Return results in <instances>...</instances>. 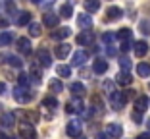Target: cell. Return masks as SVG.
Segmentation results:
<instances>
[{"label":"cell","mask_w":150,"mask_h":139,"mask_svg":"<svg viewBox=\"0 0 150 139\" xmlns=\"http://www.w3.org/2000/svg\"><path fill=\"white\" fill-rule=\"evenodd\" d=\"M121 16H123V10L117 8V6H110L106 10V21H117Z\"/></svg>","instance_id":"5b68a950"},{"label":"cell","mask_w":150,"mask_h":139,"mask_svg":"<svg viewBox=\"0 0 150 139\" xmlns=\"http://www.w3.org/2000/svg\"><path fill=\"white\" fill-rule=\"evenodd\" d=\"M13 99L18 101L19 104H25V103H29V101H33V93L27 89V87L18 85L16 89H13Z\"/></svg>","instance_id":"6da1fadb"},{"label":"cell","mask_w":150,"mask_h":139,"mask_svg":"<svg viewBox=\"0 0 150 139\" xmlns=\"http://www.w3.org/2000/svg\"><path fill=\"white\" fill-rule=\"evenodd\" d=\"M102 41H104L106 45H110V43L115 41V35H114V33H104V35H102Z\"/></svg>","instance_id":"8d00e7d4"},{"label":"cell","mask_w":150,"mask_h":139,"mask_svg":"<svg viewBox=\"0 0 150 139\" xmlns=\"http://www.w3.org/2000/svg\"><path fill=\"white\" fill-rule=\"evenodd\" d=\"M42 106H48V108H56V106H58V101H56V97H46V99L42 101Z\"/></svg>","instance_id":"1f68e13d"},{"label":"cell","mask_w":150,"mask_h":139,"mask_svg":"<svg viewBox=\"0 0 150 139\" xmlns=\"http://www.w3.org/2000/svg\"><path fill=\"white\" fill-rule=\"evenodd\" d=\"M115 37H117L119 41H131V29H127V27H121Z\"/></svg>","instance_id":"4316f807"},{"label":"cell","mask_w":150,"mask_h":139,"mask_svg":"<svg viewBox=\"0 0 150 139\" xmlns=\"http://www.w3.org/2000/svg\"><path fill=\"white\" fill-rule=\"evenodd\" d=\"M66 131H67V135H69V137H79V135H81V122L71 120L69 124H67Z\"/></svg>","instance_id":"8992f818"},{"label":"cell","mask_w":150,"mask_h":139,"mask_svg":"<svg viewBox=\"0 0 150 139\" xmlns=\"http://www.w3.org/2000/svg\"><path fill=\"white\" fill-rule=\"evenodd\" d=\"M0 124H2L4 128H12L13 124H16V118H13V114H12V112L2 114V118H0Z\"/></svg>","instance_id":"44dd1931"},{"label":"cell","mask_w":150,"mask_h":139,"mask_svg":"<svg viewBox=\"0 0 150 139\" xmlns=\"http://www.w3.org/2000/svg\"><path fill=\"white\" fill-rule=\"evenodd\" d=\"M37 62L42 68H48L52 64V56H50V52L46 48H40V50H37Z\"/></svg>","instance_id":"277c9868"},{"label":"cell","mask_w":150,"mask_h":139,"mask_svg":"<svg viewBox=\"0 0 150 139\" xmlns=\"http://www.w3.org/2000/svg\"><path fill=\"white\" fill-rule=\"evenodd\" d=\"M96 139H110V137H108V133H98Z\"/></svg>","instance_id":"ee69618b"},{"label":"cell","mask_w":150,"mask_h":139,"mask_svg":"<svg viewBox=\"0 0 150 139\" xmlns=\"http://www.w3.org/2000/svg\"><path fill=\"white\" fill-rule=\"evenodd\" d=\"M0 60H8V64H10V66H13V68H21V64H23L18 56H12V54H2Z\"/></svg>","instance_id":"ffe728a7"},{"label":"cell","mask_w":150,"mask_h":139,"mask_svg":"<svg viewBox=\"0 0 150 139\" xmlns=\"http://www.w3.org/2000/svg\"><path fill=\"white\" fill-rule=\"evenodd\" d=\"M4 4H6V10H8L10 14H13V12H16V6H13V2H12V0H6Z\"/></svg>","instance_id":"74e56055"},{"label":"cell","mask_w":150,"mask_h":139,"mask_svg":"<svg viewBox=\"0 0 150 139\" xmlns=\"http://www.w3.org/2000/svg\"><path fill=\"white\" fill-rule=\"evenodd\" d=\"M148 87H150V85H148Z\"/></svg>","instance_id":"f907efd6"},{"label":"cell","mask_w":150,"mask_h":139,"mask_svg":"<svg viewBox=\"0 0 150 139\" xmlns=\"http://www.w3.org/2000/svg\"><path fill=\"white\" fill-rule=\"evenodd\" d=\"M2 2H6V0H2Z\"/></svg>","instance_id":"681fc988"},{"label":"cell","mask_w":150,"mask_h":139,"mask_svg":"<svg viewBox=\"0 0 150 139\" xmlns=\"http://www.w3.org/2000/svg\"><path fill=\"white\" fill-rule=\"evenodd\" d=\"M12 41H13V35L10 31H2L0 33V46H8Z\"/></svg>","instance_id":"484cf974"},{"label":"cell","mask_w":150,"mask_h":139,"mask_svg":"<svg viewBox=\"0 0 150 139\" xmlns=\"http://www.w3.org/2000/svg\"><path fill=\"white\" fill-rule=\"evenodd\" d=\"M83 6H85L87 12H96V10L100 8V0H85Z\"/></svg>","instance_id":"cb8c5ba5"},{"label":"cell","mask_w":150,"mask_h":139,"mask_svg":"<svg viewBox=\"0 0 150 139\" xmlns=\"http://www.w3.org/2000/svg\"><path fill=\"white\" fill-rule=\"evenodd\" d=\"M133 50H135V56L142 58V56L148 52V45H146V41H137V43H135V46H133Z\"/></svg>","instance_id":"4fadbf2b"},{"label":"cell","mask_w":150,"mask_h":139,"mask_svg":"<svg viewBox=\"0 0 150 139\" xmlns=\"http://www.w3.org/2000/svg\"><path fill=\"white\" fill-rule=\"evenodd\" d=\"M85 62H87V52H85V50H77V52L73 54V58H71V64H73V66H83Z\"/></svg>","instance_id":"9a60e30c"},{"label":"cell","mask_w":150,"mask_h":139,"mask_svg":"<svg viewBox=\"0 0 150 139\" xmlns=\"http://www.w3.org/2000/svg\"><path fill=\"white\" fill-rule=\"evenodd\" d=\"M131 79H133V77H131V72H123V70L115 76V83H119V85H129V83H131Z\"/></svg>","instance_id":"2e32d148"},{"label":"cell","mask_w":150,"mask_h":139,"mask_svg":"<svg viewBox=\"0 0 150 139\" xmlns=\"http://www.w3.org/2000/svg\"><path fill=\"white\" fill-rule=\"evenodd\" d=\"M42 21H44V25L46 27H56L58 25V21H60V16H54V14H44V18H42Z\"/></svg>","instance_id":"e0dca14e"},{"label":"cell","mask_w":150,"mask_h":139,"mask_svg":"<svg viewBox=\"0 0 150 139\" xmlns=\"http://www.w3.org/2000/svg\"><path fill=\"white\" fill-rule=\"evenodd\" d=\"M93 41H94V35L88 33V31L77 35V45H93Z\"/></svg>","instance_id":"5bb4252c"},{"label":"cell","mask_w":150,"mask_h":139,"mask_svg":"<svg viewBox=\"0 0 150 139\" xmlns=\"http://www.w3.org/2000/svg\"><path fill=\"white\" fill-rule=\"evenodd\" d=\"M18 50H19L21 54H31V41L27 39V37L18 39Z\"/></svg>","instance_id":"8fae6325"},{"label":"cell","mask_w":150,"mask_h":139,"mask_svg":"<svg viewBox=\"0 0 150 139\" xmlns=\"http://www.w3.org/2000/svg\"><path fill=\"white\" fill-rule=\"evenodd\" d=\"M69 50H71V46H69V45H66V43H62V45H58V46H56L54 54H56L58 58H62V60H64L67 54H69Z\"/></svg>","instance_id":"ac0fdd59"},{"label":"cell","mask_w":150,"mask_h":139,"mask_svg":"<svg viewBox=\"0 0 150 139\" xmlns=\"http://www.w3.org/2000/svg\"><path fill=\"white\" fill-rule=\"evenodd\" d=\"M60 16H62V18H71V16H73V6L64 4L62 8H60Z\"/></svg>","instance_id":"f1b7e54d"},{"label":"cell","mask_w":150,"mask_h":139,"mask_svg":"<svg viewBox=\"0 0 150 139\" xmlns=\"http://www.w3.org/2000/svg\"><path fill=\"white\" fill-rule=\"evenodd\" d=\"M119 66H121L123 72H129V70H131V62H129L127 58H119Z\"/></svg>","instance_id":"d590c367"},{"label":"cell","mask_w":150,"mask_h":139,"mask_svg":"<svg viewBox=\"0 0 150 139\" xmlns=\"http://www.w3.org/2000/svg\"><path fill=\"white\" fill-rule=\"evenodd\" d=\"M69 91L75 95V97H81V95L85 93V85L81 83V81H75V83H71V85H69Z\"/></svg>","instance_id":"7402d4cb"},{"label":"cell","mask_w":150,"mask_h":139,"mask_svg":"<svg viewBox=\"0 0 150 139\" xmlns=\"http://www.w3.org/2000/svg\"><path fill=\"white\" fill-rule=\"evenodd\" d=\"M77 25L83 27V29H88V27L93 25V19H91V16H87V14H81V16H77Z\"/></svg>","instance_id":"d6986e66"},{"label":"cell","mask_w":150,"mask_h":139,"mask_svg":"<svg viewBox=\"0 0 150 139\" xmlns=\"http://www.w3.org/2000/svg\"><path fill=\"white\" fill-rule=\"evenodd\" d=\"M137 73L141 77H148L150 76V64H146V62H141L137 66Z\"/></svg>","instance_id":"d4e9b609"},{"label":"cell","mask_w":150,"mask_h":139,"mask_svg":"<svg viewBox=\"0 0 150 139\" xmlns=\"http://www.w3.org/2000/svg\"><path fill=\"white\" fill-rule=\"evenodd\" d=\"M2 93H6V83L0 81V95H2Z\"/></svg>","instance_id":"7bdbcfd3"},{"label":"cell","mask_w":150,"mask_h":139,"mask_svg":"<svg viewBox=\"0 0 150 139\" xmlns=\"http://www.w3.org/2000/svg\"><path fill=\"white\" fill-rule=\"evenodd\" d=\"M110 103H112V106H114L115 110H121V108L125 106V103H127V99H125V93L112 91V93H110Z\"/></svg>","instance_id":"7a4b0ae2"},{"label":"cell","mask_w":150,"mask_h":139,"mask_svg":"<svg viewBox=\"0 0 150 139\" xmlns=\"http://www.w3.org/2000/svg\"><path fill=\"white\" fill-rule=\"evenodd\" d=\"M104 91H108V93H112V91H114V87H112L110 81H106V83H104Z\"/></svg>","instance_id":"60d3db41"},{"label":"cell","mask_w":150,"mask_h":139,"mask_svg":"<svg viewBox=\"0 0 150 139\" xmlns=\"http://www.w3.org/2000/svg\"><path fill=\"white\" fill-rule=\"evenodd\" d=\"M81 108H83V101H81L79 97H75L73 101H69V103L66 104L67 114H69V112H81Z\"/></svg>","instance_id":"30bf717a"},{"label":"cell","mask_w":150,"mask_h":139,"mask_svg":"<svg viewBox=\"0 0 150 139\" xmlns=\"http://www.w3.org/2000/svg\"><path fill=\"white\" fill-rule=\"evenodd\" d=\"M139 27H141V33L150 35V19H142V21L139 23Z\"/></svg>","instance_id":"d6a6232c"},{"label":"cell","mask_w":150,"mask_h":139,"mask_svg":"<svg viewBox=\"0 0 150 139\" xmlns=\"http://www.w3.org/2000/svg\"><path fill=\"white\" fill-rule=\"evenodd\" d=\"M148 130H150V120H148Z\"/></svg>","instance_id":"c3c4849f"},{"label":"cell","mask_w":150,"mask_h":139,"mask_svg":"<svg viewBox=\"0 0 150 139\" xmlns=\"http://www.w3.org/2000/svg\"><path fill=\"white\" fill-rule=\"evenodd\" d=\"M19 137L21 139H37V131L33 128V124L23 122L21 126H19Z\"/></svg>","instance_id":"3957f363"},{"label":"cell","mask_w":150,"mask_h":139,"mask_svg":"<svg viewBox=\"0 0 150 139\" xmlns=\"http://www.w3.org/2000/svg\"><path fill=\"white\" fill-rule=\"evenodd\" d=\"M18 83L21 87H27V85H29V76H27V73H19V76H18Z\"/></svg>","instance_id":"e575fe53"},{"label":"cell","mask_w":150,"mask_h":139,"mask_svg":"<svg viewBox=\"0 0 150 139\" xmlns=\"http://www.w3.org/2000/svg\"><path fill=\"white\" fill-rule=\"evenodd\" d=\"M106 133H108V137H115V139H119L121 135H123V128L119 126V124H108Z\"/></svg>","instance_id":"ba28073f"},{"label":"cell","mask_w":150,"mask_h":139,"mask_svg":"<svg viewBox=\"0 0 150 139\" xmlns=\"http://www.w3.org/2000/svg\"><path fill=\"white\" fill-rule=\"evenodd\" d=\"M8 19H6V18H0V27H8Z\"/></svg>","instance_id":"b9f144b4"},{"label":"cell","mask_w":150,"mask_h":139,"mask_svg":"<svg viewBox=\"0 0 150 139\" xmlns=\"http://www.w3.org/2000/svg\"><path fill=\"white\" fill-rule=\"evenodd\" d=\"M56 73H58L60 77H71V68H69V66H64V64H62V66L56 68Z\"/></svg>","instance_id":"83f0119b"},{"label":"cell","mask_w":150,"mask_h":139,"mask_svg":"<svg viewBox=\"0 0 150 139\" xmlns=\"http://www.w3.org/2000/svg\"><path fill=\"white\" fill-rule=\"evenodd\" d=\"M31 2H35V4H39V2H40V0H31Z\"/></svg>","instance_id":"7dc6e473"},{"label":"cell","mask_w":150,"mask_h":139,"mask_svg":"<svg viewBox=\"0 0 150 139\" xmlns=\"http://www.w3.org/2000/svg\"><path fill=\"white\" fill-rule=\"evenodd\" d=\"M29 21H31V14H29V12H19V14H18V19H16V23H18L19 27H21V25H27Z\"/></svg>","instance_id":"603a6c76"},{"label":"cell","mask_w":150,"mask_h":139,"mask_svg":"<svg viewBox=\"0 0 150 139\" xmlns=\"http://www.w3.org/2000/svg\"><path fill=\"white\" fill-rule=\"evenodd\" d=\"M27 25H29V35H31V37H39L40 35V25H39V23H31V21H29Z\"/></svg>","instance_id":"4dcf8cb0"},{"label":"cell","mask_w":150,"mask_h":139,"mask_svg":"<svg viewBox=\"0 0 150 139\" xmlns=\"http://www.w3.org/2000/svg\"><path fill=\"white\" fill-rule=\"evenodd\" d=\"M131 118L137 122V124H141V122H142V116H141V112H139V110H135V112L131 114Z\"/></svg>","instance_id":"f35d334b"},{"label":"cell","mask_w":150,"mask_h":139,"mask_svg":"<svg viewBox=\"0 0 150 139\" xmlns=\"http://www.w3.org/2000/svg\"><path fill=\"white\" fill-rule=\"evenodd\" d=\"M69 35H71V29H69V27H60V29L52 31V39L54 41H64V39H67Z\"/></svg>","instance_id":"7c38bea8"},{"label":"cell","mask_w":150,"mask_h":139,"mask_svg":"<svg viewBox=\"0 0 150 139\" xmlns=\"http://www.w3.org/2000/svg\"><path fill=\"white\" fill-rule=\"evenodd\" d=\"M148 104H150V99L146 95H139L137 99H135V108H137L139 112H144L146 108H148Z\"/></svg>","instance_id":"52a82bcc"},{"label":"cell","mask_w":150,"mask_h":139,"mask_svg":"<svg viewBox=\"0 0 150 139\" xmlns=\"http://www.w3.org/2000/svg\"><path fill=\"white\" fill-rule=\"evenodd\" d=\"M93 72L94 73H106L108 72V62L104 58H96L93 62Z\"/></svg>","instance_id":"9c48e42d"},{"label":"cell","mask_w":150,"mask_h":139,"mask_svg":"<svg viewBox=\"0 0 150 139\" xmlns=\"http://www.w3.org/2000/svg\"><path fill=\"white\" fill-rule=\"evenodd\" d=\"M137 139H150V133H141Z\"/></svg>","instance_id":"f6af8a7d"},{"label":"cell","mask_w":150,"mask_h":139,"mask_svg":"<svg viewBox=\"0 0 150 139\" xmlns=\"http://www.w3.org/2000/svg\"><path fill=\"white\" fill-rule=\"evenodd\" d=\"M62 89H64V85H62L60 79H52L50 81V91H52V93H62Z\"/></svg>","instance_id":"f546056e"},{"label":"cell","mask_w":150,"mask_h":139,"mask_svg":"<svg viewBox=\"0 0 150 139\" xmlns=\"http://www.w3.org/2000/svg\"><path fill=\"white\" fill-rule=\"evenodd\" d=\"M31 76H33V79H35V81H39V83H40L42 72H40V68H39V66H33V68H31Z\"/></svg>","instance_id":"836d02e7"},{"label":"cell","mask_w":150,"mask_h":139,"mask_svg":"<svg viewBox=\"0 0 150 139\" xmlns=\"http://www.w3.org/2000/svg\"><path fill=\"white\" fill-rule=\"evenodd\" d=\"M0 139H12L10 135H6V133H0Z\"/></svg>","instance_id":"bcb514c9"},{"label":"cell","mask_w":150,"mask_h":139,"mask_svg":"<svg viewBox=\"0 0 150 139\" xmlns=\"http://www.w3.org/2000/svg\"><path fill=\"white\" fill-rule=\"evenodd\" d=\"M131 48V41H121V50H129Z\"/></svg>","instance_id":"ab89813d"}]
</instances>
